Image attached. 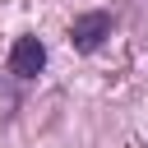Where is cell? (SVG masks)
Segmentation results:
<instances>
[{
	"instance_id": "cell-1",
	"label": "cell",
	"mask_w": 148,
	"mask_h": 148,
	"mask_svg": "<svg viewBox=\"0 0 148 148\" xmlns=\"http://www.w3.org/2000/svg\"><path fill=\"white\" fill-rule=\"evenodd\" d=\"M111 28H116V14L111 9H88V14H79L74 23H69V42H74V51H97L106 37H111Z\"/></svg>"
},
{
	"instance_id": "cell-2",
	"label": "cell",
	"mask_w": 148,
	"mask_h": 148,
	"mask_svg": "<svg viewBox=\"0 0 148 148\" xmlns=\"http://www.w3.org/2000/svg\"><path fill=\"white\" fill-rule=\"evenodd\" d=\"M5 69H9L14 79H37V74L46 69V46H42L37 37H18V42L9 46V60H5Z\"/></svg>"
}]
</instances>
